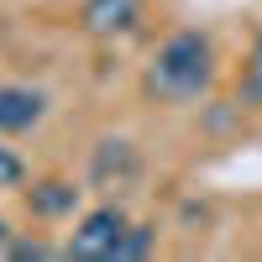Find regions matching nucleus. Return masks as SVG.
<instances>
[{"mask_svg": "<svg viewBox=\"0 0 262 262\" xmlns=\"http://www.w3.org/2000/svg\"><path fill=\"white\" fill-rule=\"evenodd\" d=\"M210 79H215V48H210V37L184 27V32H173L158 48V58H152V69H147V90L158 100L184 105V100H200L210 90Z\"/></svg>", "mask_w": 262, "mask_h": 262, "instance_id": "1", "label": "nucleus"}, {"mask_svg": "<svg viewBox=\"0 0 262 262\" xmlns=\"http://www.w3.org/2000/svg\"><path fill=\"white\" fill-rule=\"evenodd\" d=\"M126 231H131L126 210H121V205H100V210H90V215L74 226V236H69V247H63V257H79V262H116V257H121V242H126Z\"/></svg>", "mask_w": 262, "mask_h": 262, "instance_id": "2", "label": "nucleus"}, {"mask_svg": "<svg viewBox=\"0 0 262 262\" xmlns=\"http://www.w3.org/2000/svg\"><path fill=\"white\" fill-rule=\"evenodd\" d=\"M90 179L100 184V189H131L142 179V158H137V147L131 142H121V137H105L100 147H95V158H90Z\"/></svg>", "mask_w": 262, "mask_h": 262, "instance_id": "3", "label": "nucleus"}, {"mask_svg": "<svg viewBox=\"0 0 262 262\" xmlns=\"http://www.w3.org/2000/svg\"><path fill=\"white\" fill-rule=\"evenodd\" d=\"M79 21L90 37H126L142 21V0H84Z\"/></svg>", "mask_w": 262, "mask_h": 262, "instance_id": "4", "label": "nucleus"}, {"mask_svg": "<svg viewBox=\"0 0 262 262\" xmlns=\"http://www.w3.org/2000/svg\"><path fill=\"white\" fill-rule=\"evenodd\" d=\"M48 111L42 90H27V84H0V137H16V131H32Z\"/></svg>", "mask_w": 262, "mask_h": 262, "instance_id": "5", "label": "nucleus"}, {"mask_svg": "<svg viewBox=\"0 0 262 262\" xmlns=\"http://www.w3.org/2000/svg\"><path fill=\"white\" fill-rule=\"evenodd\" d=\"M27 205H32V215H42V221H63V215H74L79 189L63 184V179H42V184L27 189Z\"/></svg>", "mask_w": 262, "mask_h": 262, "instance_id": "6", "label": "nucleus"}, {"mask_svg": "<svg viewBox=\"0 0 262 262\" xmlns=\"http://www.w3.org/2000/svg\"><path fill=\"white\" fill-rule=\"evenodd\" d=\"M242 105L262 111V32L252 37V53H247V69H242Z\"/></svg>", "mask_w": 262, "mask_h": 262, "instance_id": "7", "label": "nucleus"}, {"mask_svg": "<svg viewBox=\"0 0 262 262\" xmlns=\"http://www.w3.org/2000/svg\"><path fill=\"white\" fill-rule=\"evenodd\" d=\"M152 242H158V236H152V226H131V231H126V242H121V257H116V262H137V257H147V252H152Z\"/></svg>", "mask_w": 262, "mask_h": 262, "instance_id": "8", "label": "nucleus"}, {"mask_svg": "<svg viewBox=\"0 0 262 262\" xmlns=\"http://www.w3.org/2000/svg\"><path fill=\"white\" fill-rule=\"evenodd\" d=\"M6 257H16V262H48V257H58L48 242H21V236H11L6 242Z\"/></svg>", "mask_w": 262, "mask_h": 262, "instance_id": "9", "label": "nucleus"}, {"mask_svg": "<svg viewBox=\"0 0 262 262\" xmlns=\"http://www.w3.org/2000/svg\"><path fill=\"white\" fill-rule=\"evenodd\" d=\"M16 184H27V163L11 147H0V189H16Z\"/></svg>", "mask_w": 262, "mask_h": 262, "instance_id": "10", "label": "nucleus"}, {"mask_svg": "<svg viewBox=\"0 0 262 262\" xmlns=\"http://www.w3.org/2000/svg\"><path fill=\"white\" fill-rule=\"evenodd\" d=\"M6 242H11V226H6V215H0V252H6Z\"/></svg>", "mask_w": 262, "mask_h": 262, "instance_id": "11", "label": "nucleus"}]
</instances>
